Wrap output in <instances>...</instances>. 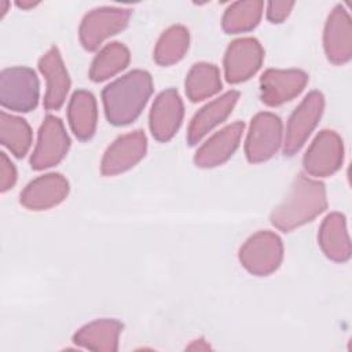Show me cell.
I'll return each instance as SVG.
<instances>
[{"label":"cell","mask_w":352,"mask_h":352,"mask_svg":"<svg viewBox=\"0 0 352 352\" xmlns=\"http://www.w3.org/2000/svg\"><path fill=\"white\" fill-rule=\"evenodd\" d=\"M326 208L324 184L304 173H298L285 199L272 210L270 220L278 230L289 232L312 221Z\"/></svg>","instance_id":"1"},{"label":"cell","mask_w":352,"mask_h":352,"mask_svg":"<svg viewBox=\"0 0 352 352\" xmlns=\"http://www.w3.org/2000/svg\"><path fill=\"white\" fill-rule=\"evenodd\" d=\"M153 94V78L146 70H132L102 91L104 114L110 124L116 126L133 122L144 109Z\"/></svg>","instance_id":"2"},{"label":"cell","mask_w":352,"mask_h":352,"mask_svg":"<svg viewBox=\"0 0 352 352\" xmlns=\"http://www.w3.org/2000/svg\"><path fill=\"white\" fill-rule=\"evenodd\" d=\"M238 257L248 272L256 276H267L275 272L282 263V239L272 231H257L241 246Z\"/></svg>","instance_id":"3"},{"label":"cell","mask_w":352,"mask_h":352,"mask_svg":"<svg viewBox=\"0 0 352 352\" xmlns=\"http://www.w3.org/2000/svg\"><path fill=\"white\" fill-rule=\"evenodd\" d=\"M40 85L33 69L26 66L7 67L0 74V103L3 107L28 113L37 107Z\"/></svg>","instance_id":"4"},{"label":"cell","mask_w":352,"mask_h":352,"mask_svg":"<svg viewBox=\"0 0 352 352\" xmlns=\"http://www.w3.org/2000/svg\"><path fill=\"white\" fill-rule=\"evenodd\" d=\"M132 11L122 7H99L82 18L78 28L81 45L87 51H95L109 37L128 26Z\"/></svg>","instance_id":"5"},{"label":"cell","mask_w":352,"mask_h":352,"mask_svg":"<svg viewBox=\"0 0 352 352\" xmlns=\"http://www.w3.org/2000/svg\"><path fill=\"white\" fill-rule=\"evenodd\" d=\"M282 144V121L270 111L257 113L250 122L245 142L249 162L258 164L274 157Z\"/></svg>","instance_id":"6"},{"label":"cell","mask_w":352,"mask_h":352,"mask_svg":"<svg viewBox=\"0 0 352 352\" xmlns=\"http://www.w3.org/2000/svg\"><path fill=\"white\" fill-rule=\"evenodd\" d=\"M324 109V98L319 91H311L292 113L283 142V153L294 155L307 142L311 132L318 125Z\"/></svg>","instance_id":"7"},{"label":"cell","mask_w":352,"mask_h":352,"mask_svg":"<svg viewBox=\"0 0 352 352\" xmlns=\"http://www.w3.org/2000/svg\"><path fill=\"white\" fill-rule=\"evenodd\" d=\"M70 147V138L60 118L47 116L40 125L37 143L30 157V166L34 170H43L58 165Z\"/></svg>","instance_id":"8"},{"label":"cell","mask_w":352,"mask_h":352,"mask_svg":"<svg viewBox=\"0 0 352 352\" xmlns=\"http://www.w3.org/2000/svg\"><path fill=\"white\" fill-rule=\"evenodd\" d=\"M344 162V143L341 136L331 131H320L302 158L304 169L315 177H326L336 173Z\"/></svg>","instance_id":"9"},{"label":"cell","mask_w":352,"mask_h":352,"mask_svg":"<svg viewBox=\"0 0 352 352\" xmlns=\"http://www.w3.org/2000/svg\"><path fill=\"white\" fill-rule=\"evenodd\" d=\"M264 60V50L254 37L234 40L224 55V74L231 84H239L257 73Z\"/></svg>","instance_id":"10"},{"label":"cell","mask_w":352,"mask_h":352,"mask_svg":"<svg viewBox=\"0 0 352 352\" xmlns=\"http://www.w3.org/2000/svg\"><path fill=\"white\" fill-rule=\"evenodd\" d=\"M147 151V138L142 129L118 136L104 151L100 162L103 176H116L133 168Z\"/></svg>","instance_id":"11"},{"label":"cell","mask_w":352,"mask_h":352,"mask_svg":"<svg viewBox=\"0 0 352 352\" xmlns=\"http://www.w3.org/2000/svg\"><path fill=\"white\" fill-rule=\"evenodd\" d=\"M308 74L300 69H268L260 77L261 100L271 107L280 106L302 92Z\"/></svg>","instance_id":"12"},{"label":"cell","mask_w":352,"mask_h":352,"mask_svg":"<svg viewBox=\"0 0 352 352\" xmlns=\"http://www.w3.org/2000/svg\"><path fill=\"white\" fill-rule=\"evenodd\" d=\"M183 116V100L175 88H169L158 94L148 116V125L154 139L158 142L170 140L179 131Z\"/></svg>","instance_id":"13"},{"label":"cell","mask_w":352,"mask_h":352,"mask_svg":"<svg viewBox=\"0 0 352 352\" xmlns=\"http://www.w3.org/2000/svg\"><path fill=\"white\" fill-rule=\"evenodd\" d=\"M323 47L327 59L334 65H344L352 58V22L341 4L336 6L327 16Z\"/></svg>","instance_id":"14"},{"label":"cell","mask_w":352,"mask_h":352,"mask_svg":"<svg viewBox=\"0 0 352 352\" xmlns=\"http://www.w3.org/2000/svg\"><path fill=\"white\" fill-rule=\"evenodd\" d=\"M69 194V182L60 173H45L32 180L21 192L19 201L29 210H47L60 202Z\"/></svg>","instance_id":"15"},{"label":"cell","mask_w":352,"mask_h":352,"mask_svg":"<svg viewBox=\"0 0 352 352\" xmlns=\"http://www.w3.org/2000/svg\"><path fill=\"white\" fill-rule=\"evenodd\" d=\"M245 124L232 122L210 136L195 153L194 164L199 168H214L231 158L239 146Z\"/></svg>","instance_id":"16"},{"label":"cell","mask_w":352,"mask_h":352,"mask_svg":"<svg viewBox=\"0 0 352 352\" xmlns=\"http://www.w3.org/2000/svg\"><path fill=\"white\" fill-rule=\"evenodd\" d=\"M38 70L47 80L44 107L47 110H59L69 94L70 77L58 47L52 45L40 58Z\"/></svg>","instance_id":"17"},{"label":"cell","mask_w":352,"mask_h":352,"mask_svg":"<svg viewBox=\"0 0 352 352\" xmlns=\"http://www.w3.org/2000/svg\"><path fill=\"white\" fill-rule=\"evenodd\" d=\"M239 99L238 91H228L220 98L201 107L192 117L187 129V142L194 146L202 140L214 126L221 124L232 111Z\"/></svg>","instance_id":"18"},{"label":"cell","mask_w":352,"mask_h":352,"mask_svg":"<svg viewBox=\"0 0 352 352\" xmlns=\"http://www.w3.org/2000/svg\"><path fill=\"white\" fill-rule=\"evenodd\" d=\"M318 242L322 252L333 261L345 263L351 257V241L345 216L333 212L327 214L319 228Z\"/></svg>","instance_id":"19"},{"label":"cell","mask_w":352,"mask_h":352,"mask_svg":"<svg viewBox=\"0 0 352 352\" xmlns=\"http://www.w3.org/2000/svg\"><path fill=\"white\" fill-rule=\"evenodd\" d=\"M122 331V323L116 319H98L80 327L73 342L95 352H116Z\"/></svg>","instance_id":"20"},{"label":"cell","mask_w":352,"mask_h":352,"mask_svg":"<svg viewBox=\"0 0 352 352\" xmlns=\"http://www.w3.org/2000/svg\"><path fill=\"white\" fill-rule=\"evenodd\" d=\"M69 125L80 140H88L94 136L98 124V107L95 96L87 89H77L67 107Z\"/></svg>","instance_id":"21"},{"label":"cell","mask_w":352,"mask_h":352,"mask_svg":"<svg viewBox=\"0 0 352 352\" xmlns=\"http://www.w3.org/2000/svg\"><path fill=\"white\" fill-rule=\"evenodd\" d=\"M186 95L191 102L208 99L221 89L219 67L213 63L198 62L192 65L186 77Z\"/></svg>","instance_id":"22"},{"label":"cell","mask_w":352,"mask_h":352,"mask_svg":"<svg viewBox=\"0 0 352 352\" xmlns=\"http://www.w3.org/2000/svg\"><path fill=\"white\" fill-rule=\"evenodd\" d=\"M129 60V50L122 43H109L94 58L89 67V78L95 82L104 81L124 70Z\"/></svg>","instance_id":"23"},{"label":"cell","mask_w":352,"mask_h":352,"mask_svg":"<svg viewBox=\"0 0 352 352\" xmlns=\"http://www.w3.org/2000/svg\"><path fill=\"white\" fill-rule=\"evenodd\" d=\"M264 3L258 0L235 1L224 11L221 26L226 33L235 34L254 29L263 15Z\"/></svg>","instance_id":"24"},{"label":"cell","mask_w":352,"mask_h":352,"mask_svg":"<svg viewBox=\"0 0 352 352\" xmlns=\"http://www.w3.org/2000/svg\"><path fill=\"white\" fill-rule=\"evenodd\" d=\"M190 45V33L183 25L168 28L154 48V60L160 66H170L183 59Z\"/></svg>","instance_id":"25"},{"label":"cell","mask_w":352,"mask_h":352,"mask_svg":"<svg viewBox=\"0 0 352 352\" xmlns=\"http://www.w3.org/2000/svg\"><path fill=\"white\" fill-rule=\"evenodd\" d=\"M0 142L15 157L22 158L32 144V129L26 120L0 113Z\"/></svg>","instance_id":"26"},{"label":"cell","mask_w":352,"mask_h":352,"mask_svg":"<svg viewBox=\"0 0 352 352\" xmlns=\"http://www.w3.org/2000/svg\"><path fill=\"white\" fill-rule=\"evenodd\" d=\"M16 182V169L6 153H0V191L6 192Z\"/></svg>","instance_id":"27"},{"label":"cell","mask_w":352,"mask_h":352,"mask_svg":"<svg viewBox=\"0 0 352 352\" xmlns=\"http://www.w3.org/2000/svg\"><path fill=\"white\" fill-rule=\"evenodd\" d=\"M293 7L294 1H270L267 4V18L272 23H280L289 16Z\"/></svg>","instance_id":"28"},{"label":"cell","mask_w":352,"mask_h":352,"mask_svg":"<svg viewBox=\"0 0 352 352\" xmlns=\"http://www.w3.org/2000/svg\"><path fill=\"white\" fill-rule=\"evenodd\" d=\"M204 340H195L190 346H187L188 349H209L210 346L208 344H202Z\"/></svg>","instance_id":"29"},{"label":"cell","mask_w":352,"mask_h":352,"mask_svg":"<svg viewBox=\"0 0 352 352\" xmlns=\"http://www.w3.org/2000/svg\"><path fill=\"white\" fill-rule=\"evenodd\" d=\"M38 3L37 1H16V6L22 10H29V8H33L36 7Z\"/></svg>","instance_id":"30"},{"label":"cell","mask_w":352,"mask_h":352,"mask_svg":"<svg viewBox=\"0 0 352 352\" xmlns=\"http://www.w3.org/2000/svg\"><path fill=\"white\" fill-rule=\"evenodd\" d=\"M0 11H1V18L4 16V14L7 12V10H8V7H10V3L8 1H6V0H3V1H0Z\"/></svg>","instance_id":"31"}]
</instances>
